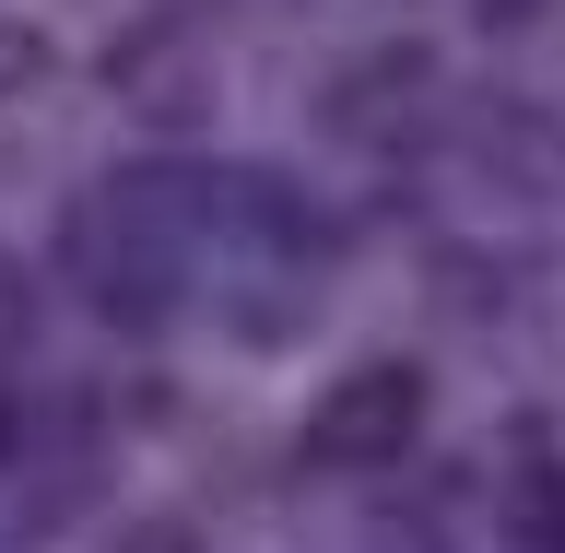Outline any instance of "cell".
Here are the masks:
<instances>
[{
  "label": "cell",
  "mask_w": 565,
  "mask_h": 553,
  "mask_svg": "<svg viewBox=\"0 0 565 553\" xmlns=\"http://www.w3.org/2000/svg\"><path fill=\"white\" fill-rule=\"evenodd\" d=\"M413 436V377L401 365H377V377H353L330 413H318V459H388Z\"/></svg>",
  "instance_id": "1"
},
{
  "label": "cell",
  "mask_w": 565,
  "mask_h": 553,
  "mask_svg": "<svg viewBox=\"0 0 565 553\" xmlns=\"http://www.w3.org/2000/svg\"><path fill=\"white\" fill-rule=\"evenodd\" d=\"M130 553H189V542H177V530H153V542H130Z\"/></svg>",
  "instance_id": "2"
}]
</instances>
